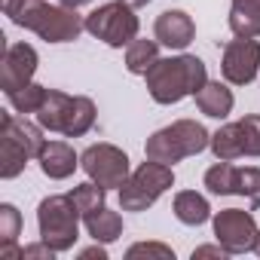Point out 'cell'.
<instances>
[{
    "mask_svg": "<svg viewBox=\"0 0 260 260\" xmlns=\"http://www.w3.org/2000/svg\"><path fill=\"white\" fill-rule=\"evenodd\" d=\"M4 13L19 25V28H28L34 31L37 37L49 40V43H68V40H77L80 31L86 28V22L77 16L74 7H52L46 0H0Z\"/></svg>",
    "mask_w": 260,
    "mask_h": 260,
    "instance_id": "obj_1",
    "label": "cell"
},
{
    "mask_svg": "<svg viewBox=\"0 0 260 260\" xmlns=\"http://www.w3.org/2000/svg\"><path fill=\"white\" fill-rule=\"evenodd\" d=\"M208 83L205 61L196 55H175V58H156V64L147 71V92L156 104H178L187 95H196Z\"/></svg>",
    "mask_w": 260,
    "mask_h": 260,
    "instance_id": "obj_2",
    "label": "cell"
},
{
    "mask_svg": "<svg viewBox=\"0 0 260 260\" xmlns=\"http://www.w3.org/2000/svg\"><path fill=\"white\" fill-rule=\"evenodd\" d=\"M40 122H28V119H19L16 113L4 110L0 113V178L4 181H13L25 172L28 159L40 156L43 150V135H40Z\"/></svg>",
    "mask_w": 260,
    "mask_h": 260,
    "instance_id": "obj_3",
    "label": "cell"
},
{
    "mask_svg": "<svg viewBox=\"0 0 260 260\" xmlns=\"http://www.w3.org/2000/svg\"><path fill=\"white\" fill-rule=\"evenodd\" d=\"M34 116L49 132H58L64 138H80L95 125V104L86 95H64L58 89H49Z\"/></svg>",
    "mask_w": 260,
    "mask_h": 260,
    "instance_id": "obj_4",
    "label": "cell"
},
{
    "mask_svg": "<svg viewBox=\"0 0 260 260\" xmlns=\"http://www.w3.org/2000/svg\"><path fill=\"white\" fill-rule=\"evenodd\" d=\"M208 144H211V135L205 132L202 122H196V119H178V122L159 128V132H153L147 138L144 153H147V159L175 166V162H181L187 156L202 153Z\"/></svg>",
    "mask_w": 260,
    "mask_h": 260,
    "instance_id": "obj_5",
    "label": "cell"
},
{
    "mask_svg": "<svg viewBox=\"0 0 260 260\" xmlns=\"http://www.w3.org/2000/svg\"><path fill=\"white\" fill-rule=\"evenodd\" d=\"M80 208L74 205L71 196H46L37 208V226L40 239L55 251H71L77 236H80Z\"/></svg>",
    "mask_w": 260,
    "mask_h": 260,
    "instance_id": "obj_6",
    "label": "cell"
},
{
    "mask_svg": "<svg viewBox=\"0 0 260 260\" xmlns=\"http://www.w3.org/2000/svg\"><path fill=\"white\" fill-rule=\"evenodd\" d=\"M172 184H175L172 166L147 159V162H141L132 175H128L125 184L119 187V205H122V211H144L166 190H172Z\"/></svg>",
    "mask_w": 260,
    "mask_h": 260,
    "instance_id": "obj_7",
    "label": "cell"
},
{
    "mask_svg": "<svg viewBox=\"0 0 260 260\" xmlns=\"http://www.w3.org/2000/svg\"><path fill=\"white\" fill-rule=\"evenodd\" d=\"M86 31L95 40H104L107 46L119 49L138 37V16L132 13V7L116 0V4H104L86 16Z\"/></svg>",
    "mask_w": 260,
    "mask_h": 260,
    "instance_id": "obj_8",
    "label": "cell"
},
{
    "mask_svg": "<svg viewBox=\"0 0 260 260\" xmlns=\"http://www.w3.org/2000/svg\"><path fill=\"white\" fill-rule=\"evenodd\" d=\"M80 166L89 175V181L101 184L104 190L122 187L128 178V156H125V150H119L113 144H92L80 156Z\"/></svg>",
    "mask_w": 260,
    "mask_h": 260,
    "instance_id": "obj_9",
    "label": "cell"
},
{
    "mask_svg": "<svg viewBox=\"0 0 260 260\" xmlns=\"http://www.w3.org/2000/svg\"><path fill=\"white\" fill-rule=\"evenodd\" d=\"M205 187L214 196H251V199H260V169H254V166L236 169V166H230V159H220L217 166H211L205 172Z\"/></svg>",
    "mask_w": 260,
    "mask_h": 260,
    "instance_id": "obj_10",
    "label": "cell"
},
{
    "mask_svg": "<svg viewBox=\"0 0 260 260\" xmlns=\"http://www.w3.org/2000/svg\"><path fill=\"white\" fill-rule=\"evenodd\" d=\"M214 236L217 242L230 251V254H245V251H254V242L260 236L251 211H242V208H223L217 217H214Z\"/></svg>",
    "mask_w": 260,
    "mask_h": 260,
    "instance_id": "obj_11",
    "label": "cell"
},
{
    "mask_svg": "<svg viewBox=\"0 0 260 260\" xmlns=\"http://www.w3.org/2000/svg\"><path fill=\"white\" fill-rule=\"evenodd\" d=\"M220 71H223V80L226 83L248 86L257 77V71H260V43L254 37H239V40L226 43Z\"/></svg>",
    "mask_w": 260,
    "mask_h": 260,
    "instance_id": "obj_12",
    "label": "cell"
},
{
    "mask_svg": "<svg viewBox=\"0 0 260 260\" xmlns=\"http://www.w3.org/2000/svg\"><path fill=\"white\" fill-rule=\"evenodd\" d=\"M34 71H37V49L31 43H13L4 55V64H0V86L10 95V92L28 86Z\"/></svg>",
    "mask_w": 260,
    "mask_h": 260,
    "instance_id": "obj_13",
    "label": "cell"
},
{
    "mask_svg": "<svg viewBox=\"0 0 260 260\" xmlns=\"http://www.w3.org/2000/svg\"><path fill=\"white\" fill-rule=\"evenodd\" d=\"M153 34L169 49H187L196 37V25L184 10H166V13H159V19L153 25Z\"/></svg>",
    "mask_w": 260,
    "mask_h": 260,
    "instance_id": "obj_14",
    "label": "cell"
},
{
    "mask_svg": "<svg viewBox=\"0 0 260 260\" xmlns=\"http://www.w3.org/2000/svg\"><path fill=\"white\" fill-rule=\"evenodd\" d=\"M37 159H40L43 175H46V178H52V181H64V178H71V175H74V169L80 166V159H77L74 147H71V144H64V141H46Z\"/></svg>",
    "mask_w": 260,
    "mask_h": 260,
    "instance_id": "obj_15",
    "label": "cell"
},
{
    "mask_svg": "<svg viewBox=\"0 0 260 260\" xmlns=\"http://www.w3.org/2000/svg\"><path fill=\"white\" fill-rule=\"evenodd\" d=\"M196 107L205 113V116H214V119H223L230 110H233V92L217 80V83H205L199 92H196Z\"/></svg>",
    "mask_w": 260,
    "mask_h": 260,
    "instance_id": "obj_16",
    "label": "cell"
},
{
    "mask_svg": "<svg viewBox=\"0 0 260 260\" xmlns=\"http://www.w3.org/2000/svg\"><path fill=\"white\" fill-rule=\"evenodd\" d=\"M230 28L236 37H260V0H233Z\"/></svg>",
    "mask_w": 260,
    "mask_h": 260,
    "instance_id": "obj_17",
    "label": "cell"
},
{
    "mask_svg": "<svg viewBox=\"0 0 260 260\" xmlns=\"http://www.w3.org/2000/svg\"><path fill=\"white\" fill-rule=\"evenodd\" d=\"M19 233H22V214H19L16 205L4 202L0 205V257L4 260L22 257V248H16Z\"/></svg>",
    "mask_w": 260,
    "mask_h": 260,
    "instance_id": "obj_18",
    "label": "cell"
},
{
    "mask_svg": "<svg viewBox=\"0 0 260 260\" xmlns=\"http://www.w3.org/2000/svg\"><path fill=\"white\" fill-rule=\"evenodd\" d=\"M175 217L187 226H199L211 217V208H208V199L199 196L196 190H184L175 196Z\"/></svg>",
    "mask_w": 260,
    "mask_h": 260,
    "instance_id": "obj_19",
    "label": "cell"
},
{
    "mask_svg": "<svg viewBox=\"0 0 260 260\" xmlns=\"http://www.w3.org/2000/svg\"><path fill=\"white\" fill-rule=\"evenodd\" d=\"M86 230H89V236L95 242L110 245V242H116L122 236V217L116 211H107V205H104V208H98L95 214L86 217Z\"/></svg>",
    "mask_w": 260,
    "mask_h": 260,
    "instance_id": "obj_20",
    "label": "cell"
},
{
    "mask_svg": "<svg viewBox=\"0 0 260 260\" xmlns=\"http://www.w3.org/2000/svg\"><path fill=\"white\" fill-rule=\"evenodd\" d=\"M156 52H159V40H132L125 49V68L128 74H138L147 77V71L156 64Z\"/></svg>",
    "mask_w": 260,
    "mask_h": 260,
    "instance_id": "obj_21",
    "label": "cell"
},
{
    "mask_svg": "<svg viewBox=\"0 0 260 260\" xmlns=\"http://www.w3.org/2000/svg\"><path fill=\"white\" fill-rule=\"evenodd\" d=\"M211 153L217 159H239L245 156L242 153V135H239V122H230V125H220L217 132L211 135Z\"/></svg>",
    "mask_w": 260,
    "mask_h": 260,
    "instance_id": "obj_22",
    "label": "cell"
},
{
    "mask_svg": "<svg viewBox=\"0 0 260 260\" xmlns=\"http://www.w3.org/2000/svg\"><path fill=\"white\" fill-rule=\"evenodd\" d=\"M104 187L101 184H95V181H89V184H80V187H74V193H71V199H74V205L80 208V214H83V220L89 217V214H95L98 208H104Z\"/></svg>",
    "mask_w": 260,
    "mask_h": 260,
    "instance_id": "obj_23",
    "label": "cell"
},
{
    "mask_svg": "<svg viewBox=\"0 0 260 260\" xmlns=\"http://www.w3.org/2000/svg\"><path fill=\"white\" fill-rule=\"evenodd\" d=\"M46 86H37V83H28V86H22V89H16V92H10L7 98H10V104L19 110V113H37L40 110V104H43V98H46Z\"/></svg>",
    "mask_w": 260,
    "mask_h": 260,
    "instance_id": "obj_24",
    "label": "cell"
},
{
    "mask_svg": "<svg viewBox=\"0 0 260 260\" xmlns=\"http://www.w3.org/2000/svg\"><path fill=\"white\" fill-rule=\"evenodd\" d=\"M239 135H242V153L260 156V116L257 113L239 119Z\"/></svg>",
    "mask_w": 260,
    "mask_h": 260,
    "instance_id": "obj_25",
    "label": "cell"
},
{
    "mask_svg": "<svg viewBox=\"0 0 260 260\" xmlns=\"http://www.w3.org/2000/svg\"><path fill=\"white\" fill-rule=\"evenodd\" d=\"M128 260H135V257H159V260H175V251L169 245H159V242H141V245H132L125 251Z\"/></svg>",
    "mask_w": 260,
    "mask_h": 260,
    "instance_id": "obj_26",
    "label": "cell"
},
{
    "mask_svg": "<svg viewBox=\"0 0 260 260\" xmlns=\"http://www.w3.org/2000/svg\"><path fill=\"white\" fill-rule=\"evenodd\" d=\"M52 254H55V251H52L43 239H40V245H25V248H22V260H31V257H46V260H52Z\"/></svg>",
    "mask_w": 260,
    "mask_h": 260,
    "instance_id": "obj_27",
    "label": "cell"
},
{
    "mask_svg": "<svg viewBox=\"0 0 260 260\" xmlns=\"http://www.w3.org/2000/svg\"><path fill=\"white\" fill-rule=\"evenodd\" d=\"M196 257H220V260H223V257H230V251L217 242V248H214V245H202V248H196V251H193V260H196Z\"/></svg>",
    "mask_w": 260,
    "mask_h": 260,
    "instance_id": "obj_28",
    "label": "cell"
},
{
    "mask_svg": "<svg viewBox=\"0 0 260 260\" xmlns=\"http://www.w3.org/2000/svg\"><path fill=\"white\" fill-rule=\"evenodd\" d=\"M80 257H86V260H89V257H98V260H104V257H107V251H104V248H98V245H95V248H86V251H83V254H80Z\"/></svg>",
    "mask_w": 260,
    "mask_h": 260,
    "instance_id": "obj_29",
    "label": "cell"
},
{
    "mask_svg": "<svg viewBox=\"0 0 260 260\" xmlns=\"http://www.w3.org/2000/svg\"><path fill=\"white\" fill-rule=\"evenodd\" d=\"M122 4H125V7H132V10H141V7L150 4V0H122Z\"/></svg>",
    "mask_w": 260,
    "mask_h": 260,
    "instance_id": "obj_30",
    "label": "cell"
},
{
    "mask_svg": "<svg viewBox=\"0 0 260 260\" xmlns=\"http://www.w3.org/2000/svg\"><path fill=\"white\" fill-rule=\"evenodd\" d=\"M58 4H64V7H86V4H92V0H58Z\"/></svg>",
    "mask_w": 260,
    "mask_h": 260,
    "instance_id": "obj_31",
    "label": "cell"
},
{
    "mask_svg": "<svg viewBox=\"0 0 260 260\" xmlns=\"http://www.w3.org/2000/svg\"><path fill=\"white\" fill-rule=\"evenodd\" d=\"M254 254L260 257V236H257V242H254Z\"/></svg>",
    "mask_w": 260,
    "mask_h": 260,
    "instance_id": "obj_32",
    "label": "cell"
}]
</instances>
